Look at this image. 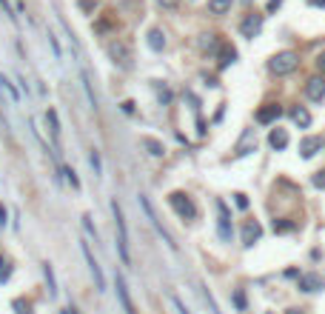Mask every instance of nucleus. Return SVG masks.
Returning <instances> with one entry per match:
<instances>
[{"label": "nucleus", "mask_w": 325, "mask_h": 314, "mask_svg": "<svg viewBox=\"0 0 325 314\" xmlns=\"http://www.w3.org/2000/svg\"><path fill=\"white\" fill-rule=\"evenodd\" d=\"M112 215L117 223V251H120V260L126 266H131V251H129V229H126V215H123V206L112 200Z\"/></svg>", "instance_id": "nucleus-1"}, {"label": "nucleus", "mask_w": 325, "mask_h": 314, "mask_svg": "<svg viewBox=\"0 0 325 314\" xmlns=\"http://www.w3.org/2000/svg\"><path fill=\"white\" fill-rule=\"evenodd\" d=\"M106 54H109V60H112L117 69H123V72H129L134 66V51L126 40H112L109 46H106Z\"/></svg>", "instance_id": "nucleus-2"}, {"label": "nucleus", "mask_w": 325, "mask_h": 314, "mask_svg": "<svg viewBox=\"0 0 325 314\" xmlns=\"http://www.w3.org/2000/svg\"><path fill=\"white\" fill-rule=\"evenodd\" d=\"M297 66H300V54L297 51H277L274 57L268 60V69L274 72L277 77H285V74L297 72Z\"/></svg>", "instance_id": "nucleus-3"}, {"label": "nucleus", "mask_w": 325, "mask_h": 314, "mask_svg": "<svg viewBox=\"0 0 325 314\" xmlns=\"http://www.w3.org/2000/svg\"><path fill=\"white\" fill-rule=\"evenodd\" d=\"M168 206L174 209V215H177L180 220H197V206L186 192H171V194H168Z\"/></svg>", "instance_id": "nucleus-4"}, {"label": "nucleus", "mask_w": 325, "mask_h": 314, "mask_svg": "<svg viewBox=\"0 0 325 314\" xmlns=\"http://www.w3.org/2000/svg\"><path fill=\"white\" fill-rule=\"evenodd\" d=\"M140 209H143V212H146V217L148 220H151V226H154V232L160 234L162 237V243H165V246L171 248V251H177V243H174V237H171V234H168V229H165V226H162L160 220H157V212H154V206H151V200L146 197V194H140Z\"/></svg>", "instance_id": "nucleus-5"}, {"label": "nucleus", "mask_w": 325, "mask_h": 314, "mask_svg": "<svg viewBox=\"0 0 325 314\" xmlns=\"http://www.w3.org/2000/svg\"><path fill=\"white\" fill-rule=\"evenodd\" d=\"M214 209H217V234H220V240H231V234H234V226H231V212H228V206L223 200H214Z\"/></svg>", "instance_id": "nucleus-6"}, {"label": "nucleus", "mask_w": 325, "mask_h": 314, "mask_svg": "<svg viewBox=\"0 0 325 314\" xmlns=\"http://www.w3.org/2000/svg\"><path fill=\"white\" fill-rule=\"evenodd\" d=\"M114 289H117V300H120L123 312L126 314H137L134 300H131V294H129V283H126V277H123V271H114Z\"/></svg>", "instance_id": "nucleus-7"}, {"label": "nucleus", "mask_w": 325, "mask_h": 314, "mask_svg": "<svg viewBox=\"0 0 325 314\" xmlns=\"http://www.w3.org/2000/svg\"><path fill=\"white\" fill-rule=\"evenodd\" d=\"M83 257H86V263H89V271H92V277H94V286H97V291H106V277H103V268L100 263L94 260V254H92V246L89 243H83Z\"/></svg>", "instance_id": "nucleus-8"}, {"label": "nucleus", "mask_w": 325, "mask_h": 314, "mask_svg": "<svg viewBox=\"0 0 325 314\" xmlns=\"http://www.w3.org/2000/svg\"><path fill=\"white\" fill-rule=\"evenodd\" d=\"M297 289L305 291V294H314V291H323L325 289V280L317 274V271H305V274L297 277Z\"/></svg>", "instance_id": "nucleus-9"}, {"label": "nucleus", "mask_w": 325, "mask_h": 314, "mask_svg": "<svg viewBox=\"0 0 325 314\" xmlns=\"http://www.w3.org/2000/svg\"><path fill=\"white\" fill-rule=\"evenodd\" d=\"M279 117H282V106H279V103H265L262 109H257L254 120H257L260 126H271V123H277Z\"/></svg>", "instance_id": "nucleus-10"}, {"label": "nucleus", "mask_w": 325, "mask_h": 314, "mask_svg": "<svg viewBox=\"0 0 325 314\" xmlns=\"http://www.w3.org/2000/svg\"><path fill=\"white\" fill-rule=\"evenodd\" d=\"M262 17L265 15H257V12H254V15H245V20L240 23V34L248 37V40H254V37L262 32Z\"/></svg>", "instance_id": "nucleus-11"}, {"label": "nucleus", "mask_w": 325, "mask_h": 314, "mask_svg": "<svg viewBox=\"0 0 325 314\" xmlns=\"http://www.w3.org/2000/svg\"><path fill=\"white\" fill-rule=\"evenodd\" d=\"M323 149H325L323 137H302V140H300V157H302V160H311L317 151H323Z\"/></svg>", "instance_id": "nucleus-12"}, {"label": "nucleus", "mask_w": 325, "mask_h": 314, "mask_svg": "<svg viewBox=\"0 0 325 314\" xmlns=\"http://www.w3.org/2000/svg\"><path fill=\"white\" fill-rule=\"evenodd\" d=\"M305 97L311 103H323L325 100V77H311L305 83Z\"/></svg>", "instance_id": "nucleus-13"}, {"label": "nucleus", "mask_w": 325, "mask_h": 314, "mask_svg": "<svg viewBox=\"0 0 325 314\" xmlns=\"http://www.w3.org/2000/svg\"><path fill=\"white\" fill-rule=\"evenodd\" d=\"M260 237H262V226H260V223H257V220H245V226H243V246L251 248Z\"/></svg>", "instance_id": "nucleus-14"}, {"label": "nucleus", "mask_w": 325, "mask_h": 314, "mask_svg": "<svg viewBox=\"0 0 325 314\" xmlns=\"http://www.w3.org/2000/svg\"><path fill=\"white\" fill-rule=\"evenodd\" d=\"M268 146H271L274 151H285V149H288V132H285V129H279V126L271 129V134H268Z\"/></svg>", "instance_id": "nucleus-15"}, {"label": "nucleus", "mask_w": 325, "mask_h": 314, "mask_svg": "<svg viewBox=\"0 0 325 314\" xmlns=\"http://www.w3.org/2000/svg\"><path fill=\"white\" fill-rule=\"evenodd\" d=\"M46 126H49L51 140H54V146H57V143H60V117H57L54 109H46Z\"/></svg>", "instance_id": "nucleus-16"}, {"label": "nucleus", "mask_w": 325, "mask_h": 314, "mask_svg": "<svg viewBox=\"0 0 325 314\" xmlns=\"http://www.w3.org/2000/svg\"><path fill=\"white\" fill-rule=\"evenodd\" d=\"M231 6H234V0H209V15H214V17H220V15H228L231 12Z\"/></svg>", "instance_id": "nucleus-17"}, {"label": "nucleus", "mask_w": 325, "mask_h": 314, "mask_svg": "<svg viewBox=\"0 0 325 314\" xmlns=\"http://www.w3.org/2000/svg\"><path fill=\"white\" fill-rule=\"evenodd\" d=\"M80 80H83V89H86V97H89V106L97 112V95H94V89H92V74L83 69L80 72Z\"/></svg>", "instance_id": "nucleus-18"}, {"label": "nucleus", "mask_w": 325, "mask_h": 314, "mask_svg": "<svg viewBox=\"0 0 325 314\" xmlns=\"http://www.w3.org/2000/svg\"><path fill=\"white\" fill-rule=\"evenodd\" d=\"M291 120L300 126V129H308L311 126V112L305 109V106H297V109H291Z\"/></svg>", "instance_id": "nucleus-19"}, {"label": "nucleus", "mask_w": 325, "mask_h": 314, "mask_svg": "<svg viewBox=\"0 0 325 314\" xmlns=\"http://www.w3.org/2000/svg\"><path fill=\"white\" fill-rule=\"evenodd\" d=\"M146 43H148V49H154V51L165 49V34H162V29H151L146 37Z\"/></svg>", "instance_id": "nucleus-20"}, {"label": "nucleus", "mask_w": 325, "mask_h": 314, "mask_svg": "<svg viewBox=\"0 0 325 314\" xmlns=\"http://www.w3.org/2000/svg\"><path fill=\"white\" fill-rule=\"evenodd\" d=\"M140 143H143V146H146L148 149V154H151V157H162V154H165V146H162L160 140H154V137H140Z\"/></svg>", "instance_id": "nucleus-21"}, {"label": "nucleus", "mask_w": 325, "mask_h": 314, "mask_svg": "<svg viewBox=\"0 0 325 314\" xmlns=\"http://www.w3.org/2000/svg\"><path fill=\"white\" fill-rule=\"evenodd\" d=\"M257 149V137H254V132H245L243 134V143H240V149H237V157H245L248 151Z\"/></svg>", "instance_id": "nucleus-22"}, {"label": "nucleus", "mask_w": 325, "mask_h": 314, "mask_svg": "<svg viewBox=\"0 0 325 314\" xmlns=\"http://www.w3.org/2000/svg\"><path fill=\"white\" fill-rule=\"evenodd\" d=\"M43 277H46V286H49V297H57V280H54V268H51L49 260L43 263Z\"/></svg>", "instance_id": "nucleus-23"}, {"label": "nucleus", "mask_w": 325, "mask_h": 314, "mask_svg": "<svg viewBox=\"0 0 325 314\" xmlns=\"http://www.w3.org/2000/svg\"><path fill=\"white\" fill-rule=\"evenodd\" d=\"M217 46H220L217 34H203V40H200V49L203 51H217Z\"/></svg>", "instance_id": "nucleus-24"}, {"label": "nucleus", "mask_w": 325, "mask_h": 314, "mask_svg": "<svg viewBox=\"0 0 325 314\" xmlns=\"http://www.w3.org/2000/svg\"><path fill=\"white\" fill-rule=\"evenodd\" d=\"M80 223H83V229H86V234L94 240V243H100V234H97V229H94V223H92V217L89 215H83L80 217Z\"/></svg>", "instance_id": "nucleus-25"}, {"label": "nucleus", "mask_w": 325, "mask_h": 314, "mask_svg": "<svg viewBox=\"0 0 325 314\" xmlns=\"http://www.w3.org/2000/svg\"><path fill=\"white\" fill-rule=\"evenodd\" d=\"M60 171L66 174V180H69V186H71V189H80V177H77V171H74L71 166H60Z\"/></svg>", "instance_id": "nucleus-26"}, {"label": "nucleus", "mask_w": 325, "mask_h": 314, "mask_svg": "<svg viewBox=\"0 0 325 314\" xmlns=\"http://www.w3.org/2000/svg\"><path fill=\"white\" fill-rule=\"evenodd\" d=\"M89 163H92V169H94V177H103V163H100V151L97 149L89 151Z\"/></svg>", "instance_id": "nucleus-27"}, {"label": "nucleus", "mask_w": 325, "mask_h": 314, "mask_svg": "<svg viewBox=\"0 0 325 314\" xmlns=\"http://www.w3.org/2000/svg\"><path fill=\"white\" fill-rule=\"evenodd\" d=\"M0 9H3V15H6V20H9L12 26H17V12L12 9V3H9V0H0Z\"/></svg>", "instance_id": "nucleus-28"}, {"label": "nucleus", "mask_w": 325, "mask_h": 314, "mask_svg": "<svg viewBox=\"0 0 325 314\" xmlns=\"http://www.w3.org/2000/svg\"><path fill=\"white\" fill-rule=\"evenodd\" d=\"M231 300H234V306H237V312H245V309H248V303H245V294H243V291H240V289H237V291L231 294Z\"/></svg>", "instance_id": "nucleus-29"}, {"label": "nucleus", "mask_w": 325, "mask_h": 314, "mask_svg": "<svg viewBox=\"0 0 325 314\" xmlns=\"http://www.w3.org/2000/svg\"><path fill=\"white\" fill-rule=\"evenodd\" d=\"M203 300H206V306H209V312L211 314H220V309H217V303H214V297H211V291L203 286Z\"/></svg>", "instance_id": "nucleus-30"}, {"label": "nucleus", "mask_w": 325, "mask_h": 314, "mask_svg": "<svg viewBox=\"0 0 325 314\" xmlns=\"http://www.w3.org/2000/svg\"><path fill=\"white\" fill-rule=\"evenodd\" d=\"M234 60H237V51L226 46V49H223V60H220V69H226L228 63H234Z\"/></svg>", "instance_id": "nucleus-31"}, {"label": "nucleus", "mask_w": 325, "mask_h": 314, "mask_svg": "<svg viewBox=\"0 0 325 314\" xmlns=\"http://www.w3.org/2000/svg\"><path fill=\"white\" fill-rule=\"evenodd\" d=\"M0 89H6V92H9V97H12V100L17 103V97H20V95H17V89H15V86H12L9 80H6L3 74H0Z\"/></svg>", "instance_id": "nucleus-32"}, {"label": "nucleus", "mask_w": 325, "mask_h": 314, "mask_svg": "<svg viewBox=\"0 0 325 314\" xmlns=\"http://www.w3.org/2000/svg\"><path fill=\"white\" fill-rule=\"evenodd\" d=\"M12 309H15L17 314H32V306H29L26 300H20V297H17L15 303H12Z\"/></svg>", "instance_id": "nucleus-33"}, {"label": "nucleus", "mask_w": 325, "mask_h": 314, "mask_svg": "<svg viewBox=\"0 0 325 314\" xmlns=\"http://www.w3.org/2000/svg\"><path fill=\"white\" fill-rule=\"evenodd\" d=\"M154 86H157V95H160V103H162V106H168V103H171V92H168L165 86H160L157 80H154Z\"/></svg>", "instance_id": "nucleus-34"}, {"label": "nucleus", "mask_w": 325, "mask_h": 314, "mask_svg": "<svg viewBox=\"0 0 325 314\" xmlns=\"http://www.w3.org/2000/svg\"><path fill=\"white\" fill-rule=\"evenodd\" d=\"M294 223H288V220H274V232H291Z\"/></svg>", "instance_id": "nucleus-35"}, {"label": "nucleus", "mask_w": 325, "mask_h": 314, "mask_svg": "<svg viewBox=\"0 0 325 314\" xmlns=\"http://www.w3.org/2000/svg\"><path fill=\"white\" fill-rule=\"evenodd\" d=\"M311 183H314L317 189H325V169H323V171H317V174L311 177Z\"/></svg>", "instance_id": "nucleus-36"}, {"label": "nucleus", "mask_w": 325, "mask_h": 314, "mask_svg": "<svg viewBox=\"0 0 325 314\" xmlns=\"http://www.w3.org/2000/svg\"><path fill=\"white\" fill-rule=\"evenodd\" d=\"M171 303H174V309H177L180 314H191V312H188V309H186V303H183V300H180L177 294H171Z\"/></svg>", "instance_id": "nucleus-37"}, {"label": "nucleus", "mask_w": 325, "mask_h": 314, "mask_svg": "<svg viewBox=\"0 0 325 314\" xmlns=\"http://www.w3.org/2000/svg\"><path fill=\"white\" fill-rule=\"evenodd\" d=\"M234 203H237V209H248V197H245L243 192H237V194H234Z\"/></svg>", "instance_id": "nucleus-38"}, {"label": "nucleus", "mask_w": 325, "mask_h": 314, "mask_svg": "<svg viewBox=\"0 0 325 314\" xmlns=\"http://www.w3.org/2000/svg\"><path fill=\"white\" fill-rule=\"evenodd\" d=\"M49 43H51V49H54V57L60 60V54H63V51H60V43H57V37H54L51 32H49Z\"/></svg>", "instance_id": "nucleus-39"}, {"label": "nucleus", "mask_w": 325, "mask_h": 314, "mask_svg": "<svg viewBox=\"0 0 325 314\" xmlns=\"http://www.w3.org/2000/svg\"><path fill=\"white\" fill-rule=\"evenodd\" d=\"M9 223V212H6V206L0 203V226H6Z\"/></svg>", "instance_id": "nucleus-40"}, {"label": "nucleus", "mask_w": 325, "mask_h": 314, "mask_svg": "<svg viewBox=\"0 0 325 314\" xmlns=\"http://www.w3.org/2000/svg\"><path fill=\"white\" fill-rule=\"evenodd\" d=\"M123 112H126V115H134V100H123Z\"/></svg>", "instance_id": "nucleus-41"}, {"label": "nucleus", "mask_w": 325, "mask_h": 314, "mask_svg": "<svg viewBox=\"0 0 325 314\" xmlns=\"http://www.w3.org/2000/svg\"><path fill=\"white\" fill-rule=\"evenodd\" d=\"M157 3H160L162 9H174V6H177L180 0H157Z\"/></svg>", "instance_id": "nucleus-42"}, {"label": "nucleus", "mask_w": 325, "mask_h": 314, "mask_svg": "<svg viewBox=\"0 0 325 314\" xmlns=\"http://www.w3.org/2000/svg\"><path fill=\"white\" fill-rule=\"evenodd\" d=\"M15 12H20V15H26V3H23V0H15Z\"/></svg>", "instance_id": "nucleus-43"}, {"label": "nucleus", "mask_w": 325, "mask_h": 314, "mask_svg": "<svg viewBox=\"0 0 325 314\" xmlns=\"http://www.w3.org/2000/svg\"><path fill=\"white\" fill-rule=\"evenodd\" d=\"M317 69L323 72V77H325V54H320V57H317Z\"/></svg>", "instance_id": "nucleus-44"}, {"label": "nucleus", "mask_w": 325, "mask_h": 314, "mask_svg": "<svg viewBox=\"0 0 325 314\" xmlns=\"http://www.w3.org/2000/svg\"><path fill=\"white\" fill-rule=\"evenodd\" d=\"M282 6V0H268V12H274V9H279Z\"/></svg>", "instance_id": "nucleus-45"}, {"label": "nucleus", "mask_w": 325, "mask_h": 314, "mask_svg": "<svg viewBox=\"0 0 325 314\" xmlns=\"http://www.w3.org/2000/svg\"><path fill=\"white\" fill-rule=\"evenodd\" d=\"M285 314H302V312H300V309H288Z\"/></svg>", "instance_id": "nucleus-46"}, {"label": "nucleus", "mask_w": 325, "mask_h": 314, "mask_svg": "<svg viewBox=\"0 0 325 314\" xmlns=\"http://www.w3.org/2000/svg\"><path fill=\"white\" fill-rule=\"evenodd\" d=\"M69 314H80V312H77V309H71V306H69Z\"/></svg>", "instance_id": "nucleus-47"}, {"label": "nucleus", "mask_w": 325, "mask_h": 314, "mask_svg": "<svg viewBox=\"0 0 325 314\" xmlns=\"http://www.w3.org/2000/svg\"><path fill=\"white\" fill-rule=\"evenodd\" d=\"M243 3H251V0H243Z\"/></svg>", "instance_id": "nucleus-48"}]
</instances>
